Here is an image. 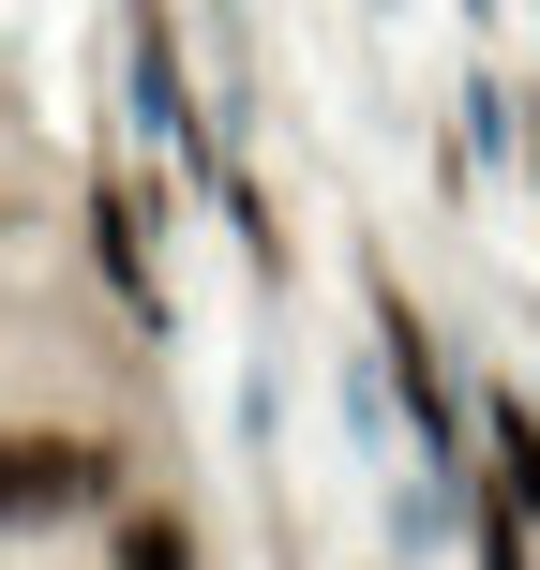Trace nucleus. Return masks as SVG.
I'll return each mask as SVG.
<instances>
[{"label": "nucleus", "mask_w": 540, "mask_h": 570, "mask_svg": "<svg viewBox=\"0 0 540 570\" xmlns=\"http://www.w3.org/2000/svg\"><path fill=\"white\" fill-rule=\"evenodd\" d=\"M120 511V435L76 421H0V541H46V525Z\"/></svg>", "instance_id": "nucleus-1"}, {"label": "nucleus", "mask_w": 540, "mask_h": 570, "mask_svg": "<svg viewBox=\"0 0 540 570\" xmlns=\"http://www.w3.org/2000/svg\"><path fill=\"white\" fill-rule=\"evenodd\" d=\"M120 570H210V556H196V511H166V495H120Z\"/></svg>", "instance_id": "nucleus-2"}, {"label": "nucleus", "mask_w": 540, "mask_h": 570, "mask_svg": "<svg viewBox=\"0 0 540 570\" xmlns=\"http://www.w3.org/2000/svg\"><path fill=\"white\" fill-rule=\"evenodd\" d=\"M481 421H495V465H511V511L540 525V405H526V391H495Z\"/></svg>", "instance_id": "nucleus-3"}]
</instances>
